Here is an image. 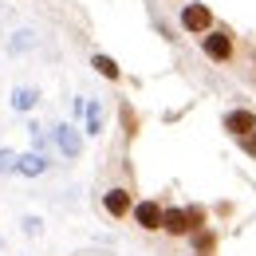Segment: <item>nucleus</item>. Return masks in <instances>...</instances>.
I'll return each mask as SVG.
<instances>
[{
  "label": "nucleus",
  "instance_id": "4",
  "mask_svg": "<svg viewBox=\"0 0 256 256\" xmlns=\"http://www.w3.org/2000/svg\"><path fill=\"white\" fill-rule=\"evenodd\" d=\"M102 209H106V217L126 221L130 213H134V193H130L126 186H110V190L102 193Z\"/></svg>",
  "mask_w": 256,
  "mask_h": 256
},
{
  "label": "nucleus",
  "instance_id": "5",
  "mask_svg": "<svg viewBox=\"0 0 256 256\" xmlns=\"http://www.w3.org/2000/svg\"><path fill=\"white\" fill-rule=\"evenodd\" d=\"M221 126L228 130L236 142H244L248 134H256V110H248V106H232V110L221 118Z\"/></svg>",
  "mask_w": 256,
  "mask_h": 256
},
{
  "label": "nucleus",
  "instance_id": "6",
  "mask_svg": "<svg viewBox=\"0 0 256 256\" xmlns=\"http://www.w3.org/2000/svg\"><path fill=\"white\" fill-rule=\"evenodd\" d=\"M162 232H166V236H190V232H193V224H190V209H182V205H166Z\"/></svg>",
  "mask_w": 256,
  "mask_h": 256
},
{
  "label": "nucleus",
  "instance_id": "10",
  "mask_svg": "<svg viewBox=\"0 0 256 256\" xmlns=\"http://www.w3.org/2000/svg\"><path fill=\"white\" fill-rule=\"evenodd\" d=\"M252 75H256V52H252Z\"/></svg>",
  "mask_w": 256,
  "mask_h": 256
},
{
  "label": "nucleus",
  "instance_id": "7",
  "mask_svg": "<svg viewBox=\"0 0 256 256\" xmlns=\"http://www.w3.org/2000/svg\"><path fill=\"white\" fill-rule=\"evenodd\" d=\"M190 240H193V252H201V256H217V232L205 224V228H197V232H190Z\"/></svg>",
  "mask_w": 256,
  "mask_h": 256
},
{
  "label": "nucleus",
  "instance_id": "3",
  "mask_svg": "<svg viewBox=\"0 0 256 256\" xmlns=\"http://www.w3.org/2000/svg\"><path fill=\"white\" fill-rule=\"evenodd\" d=\"M134 224L142 228V232H162V217H166V205H162L158 197H146V201H134Z\"/></svg>",
  "mask_w": 256,
  "mask_h": 256
},
{
  "label": "nucleus",
  "instance_id": "11",
  "mask_svg": "<svg viewBox=\"0 0 256 256\" xmlns=\"http://www.w3.org/2000/svg\"><path fill=\"white\" fill-rule=\"evenodd\" d=\"M193 256H201V252H193Z\"/></svg>",
  "mask_w": 256,
  "mask_h": 256
},
{
  "label": "nucleus",
  "instance_id": "8",
  "mask_svg": "<svg viewBox=\"0 0 256 256\" xmlns=\"http://www.w3.org/2000/svg\"><path fill=\"white\" fill-rule=\"evenodd\" d=\"M91 64H95V71L102 75V79H110V83H114V79H122V71H118V64H114L110 56H95Z\"/></svg>",
  "mask_w": 256,
  "mask_h": 256
},
{
  "label": "nucleus",
  "instance_id": "2",
  "mask_svg": "<svg viewBox=\"0 0 256 256\" xmlns=\"http://www.w3.org/2000/svg\"><path fill=\"white\" fill-rule=\"evenodd\" d=\"M182 28L190 36H201L205 32H213L217 28V20H213V8L209 4H201V0H190V4H182Z\"/></svg>",
  "mask_w": 256,
  "mask_h": 256
},
{
  "label": "nucleus",
  "instance_id": "1",
  "mask_svg": "<svg viewBox=\"0 0 256 256\" xmlns=\"http://www.w3.org/2000/svg\"><path fill=\"white\" fill-rule=\"evenodd\" d=\"M201 52H205V60H213V64H236V36L228 32V28H213V32H205L201 36Z\"/></svg>",
  "mask_w": 256,
  "mask_h": 256
},
{
  "label": "nucleus",
  "instance_id": "9",
  "mask_svg": "<svg viewBox=\"0 0 256 256\" xmlns=\"http://www.w3.org/2000/svg\"><path fill=\"white\" fill-rule=\"evenodd\" d=\"M240 146H244V150H248V154H256V134H248V138H244V142H240Z\"/></svg>",
  "mask_w": 256,
  "mask_h": 256
}]
</instances>
